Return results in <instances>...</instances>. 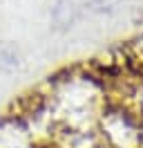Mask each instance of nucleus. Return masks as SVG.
<instances>
[{
  "instance_id": "obj_1",
  "label": "nucleus",
  "mask_w": 143,
  "mask_h": 148,
  "mask_svg": "<svg viewBox=\"0 0 143 148\" xmlns=\"http://www.w3.org/2000/svg\"><path fill=\"white\" fill-rule=\"evenodd\" d=\"M83 2L94 11H112L121 0H83Z\"/></svg>"
}]
</instances>
